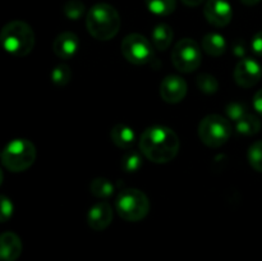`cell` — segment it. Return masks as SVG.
Masks as SVG:
<instances>
[{
    "instance_id": "6da1fadb",
    "label": "cell",
    "mask_w": 262,
    "mask_h": 261,
    "mask_svg": "<svg viewBox=\"0 0 262 261\" xmlns=\"http://www.w3.org/2000/svg\"><path fill=\"white\" fill-rule=\"evenodd\" d=\"M179 138L173 129L163 125L147 128L141 135L140 150L150 161L165 164L173 160L179 151Z\"/></svg>"
},
{
    "instance_id": "7a4b0ae2",
    "label": "cell",
    "mask_w": 262,
    "mask_h": 261,
    "mask_svg": "<svg viewBox=\"0 0 262 261\" xmlns=\"http://www.w3.org/2000/svg\"><path fill=\"white\" fill-rule=\"evenodd\" d=\"M86 27L90 35L96 40H112L119 32V13L107 3H97L87 13Z\"/></svg>"
},
{
    "instance_id": "3957f363",
    "label": "cell",
    "mask_w": 262,
    "mask_h": 261,
    "mask_svg": "<svg viewBox=\"0 0 262 261\" xmlns=\"http://www.w3.org/2000/svg\"><path fill=\"white\" fill-rule=\"evenodd\" d=\"M0 41L7 53L14 56H26L35 46V32L26 22L13 20L3 27Z\"/></svg>"
},
{
    "instance_id": "277c9868",
    "label": "cell",
    "mask_w": 262,
    "mask_h": 261,
    "mask_svg": "<svg viewBox=\"0 0 262 261\" xmlns=\"http://www.w3.org/2000/svg\"><path fill=\"white\" fill-rule=\"evenodd\" d=\"M36 160V147L31 141L17 138L2 151V164L13 173L27 170Z\"/></svg>"
},
{
    "instance_id": "5b68a950",
    "label": "cell",
    "mask_w": 262,
    "mask_h": 261,
    "mask_svg": "<svg viewBox=\"0 0 262 261\" xmlns=\"http://www.w3.org/2000/svg\"><path fill=\"white\" fill-rule=\"evenodd\" d=\"M118 215L127 222H140L150 211V201L142 191L127 188L120 192L115 200Z\"/></svg>"
},
{
    "instance_id": "8992f818",
    "label": "cell",
    "mask_w": 262,
    "mask_h": 261,
    "mask_svg": "<svg viewBox=\"0 0 262 261\" xmlns=\"http://www.w3.org/2000/svg\"><path fill=\"white\" fill-rule=\"evenodd\" d=\"M233 127L228 119L219 114H210L199 125L200 140L209 147H220L229 141Z\"/></svg>"
},
{
    "instance_id": "52a82bcc",
    "label": "cell",
    "mask_w": 262,
    "mask_h": 261,
    "mask_svg": "<svg viewBox=\"0 0 262 261\" xmlns=\"http://www.w3.org/2000/svg\"><path fill=\"white\" fill-rule=\"evenodd\" d=\"M171 61L179 72L192 73L201 66V48L192 38H182L171 51Z\"/></svg>"
},
{
    "instance_id": "ba28073f",
    "label": "cell",
    "mask_w": 262,
    "mask_h": 261,
    "mask_svg": "<svg viewBox=\"0 0 262 261\" xmlns=\"http://www.w3.org/2000/svg\"><path fill=\"white\" fill-rule=\"evenodd\" d=\"M122 54L129 63L136 66L147 64L155 58L152 44L140 33H130L123 38Z\"/></svg>"
},
{
    "instance_id": "9c48e42d",
    "label": "cell",
    "mask_w": 262,
    "mask_h": 261,
    "mask_svg": "<svg viewBox=\"0 0 262 261\" xmlns=\"http://www.w3.org/2000/svg\"><path fill=\"white\" fill-rule=\"evenodd\" d=\"M234 81L238 86L250 89L256 86L262 77V68L258 61L252 58H243L234 68Z\"/></svg>"
},
{
    "instance_id": "30bf717a",
    "label": "cell",
    "mask_w": 262,
    "mask_h": 261,
    "mask_svg": "<svg viewBox=\"0 0 262 261\" xmlns=\"http://www.w3.org/2000/svg\"><path fill=\"white\" fill-rule=\"evenodd\" d=\"M204 15L210 25L225 27L233 18V10L227 0H207L204 8Z\"/></svg>"
},
{
    "instance_id": "8fae6325",
    "label": "cell",
    "mask_w": 262,
    "mask_h": 261,
    "mask_svg": "<svg viewBox=\"0 0 262 261\" xmlns=\"http://www.w3.org/2000/svg\"><path fill=\"white\" fill-rule=\"evenodd\" d=\"M187 82L179 76H168L160 84V96L168 104H178L187 95Z\"/></svg>"
},
{
    "instance_id": "7c38bea8",
    "label": "cell",
    "mask_w": 262,
    "mask_h": 261,
    "mask_svg": "<svg viewBox=\"0 0 262 261\" xmlns=\"http://www.w3.org/2000/svg\"><path fill=\"white\" fill-rule=\"evenodd\" d=\"M113 220V209L107 202H97L90 209L87 223L96 232L106 229Z\"/></svg>"
},
{
    "instance_id": "4fadbf2b",
    "label": "cell",
    "mask_w": 262,
    "mask_h": 261,
    "mask_svg": "<svg viewBox=\"0 0 262 261\" xmlns=\"http://www.w3.org/2000/svg\"><path fill=\"white\" fill-rule=\"evenodd\" d=\"M79 49V38L73 32H63L54 40L53 51L58 58L68 60L73 58Z\"/></svg>"
},
{
    "instance_id": "5bb4252c",
    "label": "cell",
    "mask_w": 262,
    "mask_h": 261,
    "mask_svg": "<svg viewBox=\"0 0 262 261\" xmlns=\"http://www.w3.org/2000/svg\"><path fill=\"white\" fill-rule=\"evenodd\" d=\"M22 253V241L14 232H5L0 237V257L3 261H15Z\"/></svg>"
},
{
    "instance_id": "9a60e30c",
    "label": "cell",
    "mask_w": 262,
    "mask_h": 261,
    "mask_svg": "<svg viewBox=\"0 0 262 261\" xmlns=\"http://www.w3.org/2000/svg\"><path fill=\"white\" fill-rule=\"evenodd\" d=\"M201 49L209 55L220 56L227 50V41L220 33L210 32L202 37Z\"/></svg>"
},
{
    "instance_id": "2e32d148",
    "label": "cell",
    "mask_w": 262,
    "mask_h": 261,
    "mask_svg": "<svg viewBox=\"0 0 262 261\" xmlns=\"http://www.w3.org/2000/svg\"><path fill=\"white\" fill-rule=\"evenodd\" d=\"M110 137H112L113 143L120 148L132 147L136 140L135 130L129 125L123 124V123H119V124L113 127Z\"/></svg>"
},
{
    "instance_id": "e0dca14e",
    "label": "cell",
    "mask_w": 262,
    "mask_h": 261,
    "mask_svg": "<svg viewBox=\"0 0 262 261\" xmlns=\"http://www.w3.org/2000/svg\"><path fill=\"white\" fill-rule=\"evenodd\" d=\"M151 37H152V44L158 50L163 51L170 46L171 41H173L174 32L171 27L166 23H159L154 27L152 32H151Z\"/></svg>"
},
{
    "instance_id": "ac0fdd59",
    "label": "cell",
    "mask_w": 262,
    "mask_h": 261,
    "mask_svg": "<svg viewBox=\"0 0 262 261\" xmlns=\"http://www.w3.org/2000/svg\"><path fill=\"white\" fill-rule=\"evenodd\" d=\"M235 129H237V132L241 133V135L253 136L256 135V133L260 132L261 120L258 119L256 115L247 113L242 119L238 120V122L235 123Z\"/></svg>"
},
{
    "instance_id": "d6986e66",
    "label": "cell",
    "mask_w": 262,
    "mask_h": 261,
    "mask_svg": "<svg viewBox=\"0 0 262 261\" xmlns=\"http://www.w3.org/2000/svg\"><path fill=\"white\" fill-rule=\"evenodd\" d=\"M90 191L95 197L99 199H105V197H110L115 191V187L109 179L106 178H96L91 182L90 184Z\"/></svg>"
},
{
    "instance_id": "ffe728a7",
    "label": "cell",
    "mask_w": 262,
    "mask_h": 261,
    "mask_svg": "<svg viewBox=\"0 0 262 261\" xmlns=\"http://www.w3.org/2000/svg\"><path fill=\"white\" fill-rule=\"evenodd\" d=\"M146 7L152 14L169 15L176 10V0H145Z\"/></svg>"
},
{
    "instance_id": "44dd1931",
    "label": "cell",
    "mask_w": 262,
    "mask_h": 261,
    "mask_svg": "<svg viewBox=\"0 0 262 261\" xmlns=\"http://www.w3.org/2000/svg\"><path fill=\"white\" fill-rule=\"evenodd\" d=\"M142 156L138 151H128L122 158V169L125 173H136L142 168Z\"/></svg>"
},
{
    "instance_id": "7402d4cb",
    "label": "cell",
    "mask_w": 262,
    "mask_h": 261,
    "mask_svg": "<svg viewBox=\"0 0 262 261\" xmlns=\"http://www.w3.org/2000/svg\"><path fill=\"white\" fill-rule=\"evenodd\" d=\"M72 78V71L71 67L67 64H59L55 68L51 71V81L56 84V86H66L69 83Z\"/></svg>"
},
{
    "instance_id": "603a6c76",
    "label": "cell",
    "mask_w": 262,
    "mask_h": 261,
    "mask_svg": "<svg viewBox=\"0 0 262 261\" xmlns=\"http://www.w3.org/2000/svg\"><path fill=\"white\" fill-rule=\"evenodd\" d=\"M197 87L200 89V91L204 92V94H215L219 89V83H217V79L214 76L209 73H202L197 76Z\"/></svg>"
},
{
    "instance_id": "cb8c5ba5",
    "label": "cell",
    "mask_w": 262,
    "mask_h": 261,
    "mask_svg": "<svg viewBox=\"0 0 262 261\" xmlns=\"http://www.w3.org/2000/svg\"><path fill=\"white\" fill-rule=\"evenodd\" d=\"M247 158L250 165L256 171L262 173V141H257L253 145H251V147L248 148Z\"/></svg>"
},
{
    "instance_id": "d4e9b609",
    "label": "cell",
    "mask_w": 262,
    "mask_h": 261,
    "mask_svg": "<svg viewBox=\"0 0 262 261\" xmlns=\"http://www.w3.org/2000/svg\"><path fill=\"white\" fill-rule=\"evenodd\" d=\"M63 13L68 19H79L84 14V4L81 0H69L64 4Z\"/></svg>"
},
{
    "instance_id": "484cf974",
    "label": "cell",
    "mask_w": 262,
    "mask_h": 261,
    "mask_svg": "<svg viewBox=\"0 0 262 261\" xmlns=\"http://www.w3.org/2000/svg\"><path fill=\"white\" fill-rule=\"evenodd\" d=\"M225 113L230 120L237 123L247 114V105L239 101H232L225 106Z\"/></svg>"
},
{
    "instance_id": "4316f807",
    "label": "cell",
    "mask_w": 262,
    "mask_h": 261,
    "mask_svg": "<svg viewBox=\"0 0 262 261\" xmlns=\"http://www.w3.org/2000/svg\"><path fill=\"white\" fill-rule=\"evenodd\" d=\"M0 222L5 223L8 219H10L13 215V204L7 196L3 194L2 199H0Z\"/></svg>"
},
{
    "instance_id": "83f0119b",
    "label": "cell",
    "mask_w": 262,
    "mask_h": 261,
    "mask_svg": "<svg viewBox=\"0 0 262 261\" xmlns=\"http://www.w3.org/2000/svg\"><path fill=\"white\" fill-rule=\"evenodd\" d=\"M251 49H252V51L256 55L262 56V31L253 36L252 42H251Z\"/></svg>"
},
{
    "instance_id": "f1b7e54d",
    "label": "cell",
    "mask_w": 262,
    "mask_h": 261,
    "mask_svg": "<svg viewBox=\"0 0 262 261\" xmlns=\"http://www.w3.org/2000/svg\"><path fill=\"white\" fill-rule=\"evenodd\" d=\"M233 53H234V55L239 56L241 59L245 58V55H246V45H245V42H243L242 40L235 41L234 45H233Z\"/></svg>"
},
{
    "instance_id": "f546056e",
    "label": "cell",
    "mask_w": 262,
    "mask_h": 261,
    "mask_svg": "<svg viewBox=\"0 0 262 261\" xmlns=\"http://www.w3.org/2000/svg\"><path fill=\"white\" fill-rule=\"evenodd\" d=\"M253 106H255L256 112L262 115V89L256 92V95L253 96Z\"/></svg>"
},
{
    "instance_id": "4dcf8cb0",
    "label": "cell",
    "mask_w": 262,
    "mask_h": 261,
    "mask_svg": "<svg viewBox=\"0 0 262 261\" xmlns=\"http://www.w3.org/2000/svg\"><path fill=\"white\" fill-rule=\"evenodd\" d=\"M202 2H204V0H182V3H183L184 5H187V7H197V5L201 4Z\"/></svg>"
},
{
    "instance_id": "1f68e13d",
    "label": "cell",
    "mask_w": 262,
    "mask_h": 261,
    "mask_svg": "<svg viewBox=\"0 0 262 261\" xmlns=\"http://www.w3.org/2000/svg\"><path fill=\"white\" fill-rule=\"evenodd\" d=\"M260 2L261 0H241V3L245 5H247V7H253V5H257Z\"/></svg>"
}]
</instances>
